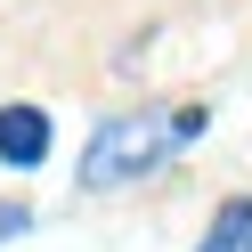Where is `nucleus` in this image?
I'll list each match as a JSON object with an SVG mask.
<instances>
[{
  "label": "nucleus",
  "instance_id": "1",
  "mask_svg": "<svg viewBox=\"0 0 252 252\" xmlns=\"http://www.w3.org/2000/svg\"><path fill=\"white\" fill-rule=\"evenodd\" d=\"M195 130H203V114H195V106H179V114H114V122H98V130H90L82 171H73V179H82L90 195H106V187H130V179H147V171L163 163L179 138H195Z\"/></svg>",
  "mask_w": 252,
  "mask_h": 252
},
{
  "label": "nucleus",
  "instance_id": "2",
  "mask_svg": "<svg viewBox=\"0 0 252 252\" xmlns=\"http://www.w3.org/2000/svg\"><path fill=\"white\" fill-rule=\"evenodd\" d=\"M41 155H49V114H41V106H0V163L33 171Z\"/></svg>",
  "mask_w": 252,
  "mask_h": 252
},
{
  "label": "nucleus",
  "instance_id": "3",
  "mask_svg": "<svg viewBox=\"0 0 252 252\" xmlns=\"http://www.w3.org/2000/svg\"><path fill=\"white\" fill-rule=\"evenodd\" d=\"M195 252H252V195H228V203H220Z\"/></svg>",
  "mask_w": 252,
  "mask_h": 252
},
{
  "label": "nucleus",
  "instance_id": "4",
  "mask_svg": "<svg viewBox=\"0 0 252 252\" xmlns=\"http://www.w3.org/2000/svg\"><path fill=\"white\" fill-rule=\"evenodd\" d=\"M33 228V212H25V203H0V244H8V236H25Z\"/></svg>",
  "mask_w": 252,
  "mask_h": 252
}]
</instances>
